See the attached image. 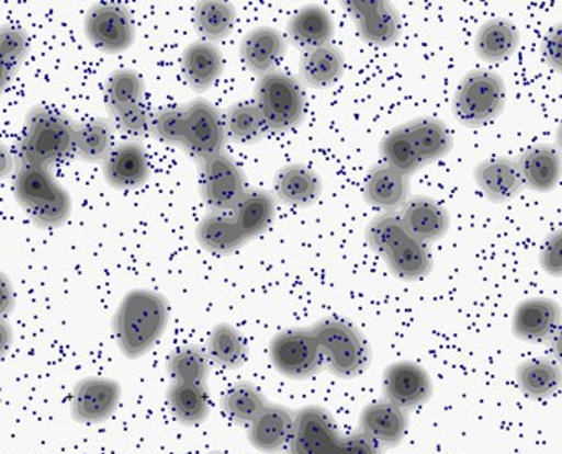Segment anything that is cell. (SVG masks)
I'll use <instances>...</instances> for the list:
<instances>
[{"instance_id": "obj_24", "label": "cell", "mask_w": 562, "mask_h": 454, "mask_svg": "<svg viewBox=\"0 0 562 454\" xmlns=\"http://www.w3.org/2000/svg\"><path fill=\"white\" fill-rule=\"evenodd\" d=\"M181 61L186 81L198 93L211 90L224 71V55L211 42L198 41L188 45Z\"/></svg>"}, {"instance_id": "obj_42", "label": "cell", "mask_w": 562, "mask_h": 454, "mask_svg": "<svg viewBox=\"0 0 562 454\" xmlns=\"http://www.w3.org/2000/svg\"><path fill=\"white\" fill-rule=\"evenodd\" d=\"M145 81L139 73L130 68L113 71L104 87V100H106V106L111 113L126 104L145 101Z\"/></svg>"}, {"instance_id": "obj_6", "label": "cell", "mask_w": 562, "mask_h": 454, "mask_svg": "<svg viewBox=\"0 0 562 454\" xmlns=\"http://www.w3.org/2000/svg\"><path fill=\"white\" fill-rule=\"evenodd\" d=\"M270 361L273 367L292 381L315 377L322 371V349L312 329H289L271 339Z\"/></svg>"}, {"instance_id": "obj_28", "label": "cell", "mask_w": 562, "mask_h": 454, "mask_svg": "<svg viewBox=\"0 0 562 454\" xmlns=\"http://www.w3.org/2000/svg\"><path fill=\"white\" fill-rule=\"evenodd\" d=\"M405 126H407L422 164H432L434 161H439L452 150V134L449 133L443 121L429 116L417 117Z\"/></svg>"}, {"instance_id": "obj_45", "label": "cell", "mask_w": 562, "mask_h": 454, "mask_svg": "<svg viewBox=\"0 0 562 454\" xmlns=\"http://www.w3.org/2000/svg\"><path fill=\"white\" fill-rule=\"evenodd\" d=\"M114 123L123 133L131 134L134 137L146 136L151 126L153 111L149 110L145 101L126 104L117 107L113 113Z\"/></svg>"}, {"instance_id": "obj_21", "label": "cell", "mask_w": 562, "mask_h": 454, "mask_svg": "<svg viewBox=\"0 0 562 454\" xmlns=\"http://www.w3.org/2000/svg\"><path fill=\"white\" fill-rule=\"evenodd\" d=\"M273 191L278 201L290 207L306 208L315 205L323 194L322 178L303 164L281 168L273 179Z\"/></svg>"}, {"instance_id": "obj_53", "label": "cell", "mask_w": 562, "mask_h": 454, "mask_svg": "<svg viewBox=\"0 0 562 454\" xmlns=\"http://www.w3.org/2000/svg\"><path fill=\"white\" fill-rule=\"evenodd\" d=\"M18 68L9 64L5 58L0 57V94L4 93L11 87L12 80L18 75Z\"/></svg>"}, {"instance_id": "obj_41", "label": "cell", "mask_w": 562, "mask_h": 454, "mask_svg": "<svg viewBox=\"0 0 562 454\" xmlns=\"http://www.w3.org/2000/svg\"><path fill=\"white\" fill-rule=\"evenodd\" d=\"M267 405L265 395L248 382L234 385L222 398L225 415L240 424H250Z\"/></svg>"}, {"instance_id": "obj_52", "label": "cell", "mask_w": 562, "mask_h": 454, "mask_svg": "<svg viewBox=\"0 0 562 454\" xmlns=\"http://www.w3.org/2000/svg\"><path fill=\"white\" fill-rule=\"evenodd\" d=\"M12 341H14V331L5 319H0V361L11 351Z\"/></svg>"}, {"instance_id": "obj_54", "label": "cell", "mask_w": 562, "mask_h": 454, "mask_svg": "<svg viewBox=\"0 0 562 454\" xmlns=\"http://www.w3.org/2000/svg\"><path fill=\"white\" fill-rule=\"evenodd\" d=\"M211 454H224V453H211Z\"/></svg>"}, {"instance_id": "obj_37", "label": "cell", "mask_w": 562, "mask_h": 454, "mask_svg": "<svg viewBox=\"0 0 562 454\" xmlns=\"http://www.w3.org/2000/svg\"><path fill=\"white\" fill-rule=\"evenodd\" d=\"M389 270L401 280L415 281L426 277L432 270L429 247L408 237L385 257Z\"/></svg>"}, {"instance_id": "obj_31", "label": "cell", "mask_w": 562, "mask_h": 454, "mask_svg": "<svg viewBox=\"0 0 562 454\" xmlns=\"http://www.w3.org/2000/svg\"><path fill=\"white\" fill-rule=\"evenodd\" d=\"M198 243L209 253L231 254L247 243L234 218L225 214H211L198 225Z\"/></svg>"}, {"instance_id": "obj_19", "label": "cell", "mask_w": 562, "mask_h": 454, "mask_svg": "<svg viewBox=\"0 0 562 454\" xmlns=\"http://www.w3.org/2000/svg\"><path fill=\"white\" fill-rule=\"evenodd\" d=\"M295 413L283 405L268 404L248 428V441L261 453H278L289 446Z\"/></svg>"}, {"instance_id": "obj_44", "label": "cell", "mask_w": 562, "mask_h": 454, "mask_svg": "<svg viewBox=\"0 0 562 454\" xmlns=\"http://www.w3.org/2000/svg\"><path fill=\"white\" fill-rule=\"evenodd\" d=\"M182 126H184L182 107H162V110L153 111L149 134L161 143L181 146Z\"/></svg>"}, {"instance_id": "obj_1", "label": "cell", "mask_w": 562, "mask_h": 454, "mask_svg": "<svg viewBox=\"0 0 562 454\" xmlns=\"http://www.w3.org/2000/svg\"><path fill=\"white\" fill-rule=\"evenodd\" d=\"M169 325V305L162 294L133 290L121 299L113 329L124 357L136 361L158 344Z\"/></svg>"}, {"instance_id": "obj_3", "label": "cell", "mask_w": 562, "mask_h": 454, "mask_svg": "<svg viewBox=\"0 0 562 454\" xmlns=\"http://www.w3.org/2000/svg\"><path fill=\"white\" fill-rule=\"evenodd\" d=\"M323 361L339 378H356L368 368L371 349L361 332L342 319L326 318L312 328Z\"/></svg>"}, {"instance_id": "obj_2", "label": "cell", "mask_w": 562, "mask_h": 454, "mask_svg": "<svg viewBox=\"0 0 562 454\" xmlns=\"http://www.w3.org/2000/svg\"><path fill=\"white\" fill-rule=\"evenodd\" d=\"M75 155V123L61 111L37 106L29 113L18 146L19 168L52 169Z\"/></svg>"}, {"instance_id": "obj_27", "label": "cell", "mask_w": 562, "mask_h": 454, "mask_svg": "<svg viewBox=\"0 0 562 454\" xmlns=\"http://www.w3.org/2000/svg\"><path fill=\"white\" fill-rule=\"evenodd\" d=\"M521 34L508 19H492L476 32L475 52L486 64H502L518 50Z\"/></svg>"}, {"instance_id": "obj_17", "label": "cell", "mask_w": 562, "mask_h": 454, "mask_svg": "<svg viewBox=\"0 0 562 454\" xmlns=\"http://www.w3.org/2000/svg\"><path fill=\"white\" fill-rule=\"evenodd\" d=\"M398 217L408 237L426 245L440 240L450 227L449 212L430 197H414L405 202Z\"/></svg>"}, {"instance_id": "obj_49", "label": "cell", "mask_w": 562, "mask_h": 454, "mask_svg": "<svg viewBox=\"0 0 562 454\" xmlns=\"http://www.w3.org/2000/svg\"><path fill=\"white\" fill-rule=\"evenodd\" d=\"M542 57L549 67L561 71V25L552 29L542 42Z\"/></svg>"}, {"instance_id": "obj_39", "label": "cell", "mask_w": 562, "mask_h": 454, "mask_svg": "<svg viewBox=\"0 0 562 454\" xmlns=\"http://www.w3.org/2000/svg\"><path fill=\"white\" fill-rule=\"evenodd\" d=\"M381 156L384 159L385 166L397 171L398 174L408 175L414 174L415 171L422 168L420 158H418L417 149L412 143L411 134H408L407 126L397 127L391 130L381 143Z\"/></svg>"}, {"instance_id": "obj_26", "label": "cell", "mask_w": 562, "mask_h": 454, "mask_svg": "<svg viewBox=\"0 0 562 454\" xmlns=\"http://www.w3.org/2000/svg\"><path fill=\"white\" fill-rule=\"evenodd\" d=\"M408 195V178L389 166L371 169L364 182V198L371 207L391 212L404 207Z\"/></svg>"}, {"instance_id": "obj_29", "label": "cell", "mask_w": 562, "mask_h": 454, "mask_svg": "<svg viewBox=\"0 0 562 454\" xmlns=\"http://www.w3.org/2000/svg\"><path fill=\"white\" fill-rule=\"evenodd\" d=\"M345 73V55L333 45L305 52L300 60V75L308 87L326 90Z\"/></svg>"}, {"instance_id": "obj_22", "label": "cell", "mask_w": 562, "mask_h": 454, "mask_svg": "<svg viewBox=\"0 0 562 454\" xmlns=\"http://www.w3.org/2000/svg\"><path fill=\"white\" fill-rule=\"evenodd\" d=\"M475 182L485 197L498 204L518 197L525 189L516 161L508 158H493L480 162L475 169Z\"/></svg>"}, {"instance_id": "obj_43", "label": "cell", "mask_w": 562, "mask_h": 454, "mask_svg": "<svg viewBox=\"0 0 562 454\" xmlns=\"http://www.w3.org/2000/svg\"><path fill=\"white\" fill-rule=\"evenodd\" d=\"M405 238H408L407 231L402 225L401 217L394 212L379 215L366 230V240H368L369 247L382 258L387 257Z\"/></svg>"}, {"instance_id": "obj_4", "label": "cell", "mask_w": 562, "mask_h": 454, "mask_svg": "<svg viewBox=\"0 0 562 454\" xmlns=\"http://www.w3.org/2000/svg\"><path fill=\"white\" fill-rule=\"evenodd\" d=\"M255 106L263 116L270 133H285L300 126L305 117V91L296 78L273 71L258 78Z\"/></svg>"}, {"instance_id": "obj_7", "label": "cell", "mask_w": 562, "mask_h": 454, "mask_svg": "<svg viewBox=\"0 0 562 454\" xmlns=\"http://www.w3.org/2000/svg\"><path fill=\"white\" fill-rule=\"evenodd\" d=\"M182 114H184V126H182L181 146L192 158L204 161L224 152L225 140H227L224 120L214 104L199 98L182 107Z\"/></svg>"}, {"instance_id": "obj_5", "label": "cell", "mask_w": 562, "mask_h": 454, "mask_svg": "<svg viewBox=\"0 0 562 454\" xmlns=\"http://www.w3.org/2000/svg\"><path fill=\"white\" fill-rule=\"evenodd\" d=\"M505 106V80L490 70L470 71L453 97V116L465 127L485 126L498 117Z\"/></svg>"}, {"instance_id": "obj_9", "label": "cell", "mask_w": 562, "mask_h": 454, "mask_svg": "<svg viewBox=\"0 0 562 454\" xmlns=\"http://www.w3.org/2000/svg\"><path fill=\"white\" fill-rule=\"evenodd\" d=\"M85 35L98 50L117 55L133 47L136 25L124 5L94 4L85 18Z\"/></svg>"}, {"instance_id": "obj_8", "label": "cell", "mask_w": 562, "mask_h": 454, "mask_svg": "<svg viewBox=\"0 0 562 454\" xmlns=\"http://www.w3.org/2000/svg\"><path fill=\"white\" fill-rule=\"evenodd\" d=\"M247 191L244 172L224 152L201 161V194L212 214L234 211Z\"/></svg>"}, {"instance_id": "obj_46", "label": "cell", "mask_w": 562, "mask_h": 454, "mask_svg": "<svg viewBox=\"0 0 562 454\" xmlns=\"http://www.w3.org/2000/svg\"><path fill=\"white\" fill-rule=\"evenodd\" d=\"M31 52V38L24 29L8 25L0 29V57L15 68H21Z\"/></svg>"}, {"instance_id": "obj_16", "label": "cell", "mask_w": 562, "mask_h": 454, "mask_svg": "<svg viewBox=\"0 0 562 454\" xmlns=\"http://www.w3.org/2000/svg\"><path fill=\"white\" fill-rule=\"evenodd\" d=\"M561 308L549 297H529L516 306L512 329L516 338L526 342H542L555 336Z\"/></svg>"}, {"instance_id": "obj_11", "label": "cell", "mask_w": 562, "mask_h": 454, "mask_svg": "<svg viewBox=\"0 0 562 454\" xmlns=\"http://www.w3.org/2000/svg\"><path fill=\"white\" fill-rule=\"evenodd\" d=\"M382 390H384L385 400L401 410H412L429 400L434 390L432 378L429 372L417 362H392L384 371Z\"/></svg>"}, {"instance_id": "obj_34", "label": "cell", "mask_w": 562, "mask_h": 454, "mask_svg": "<svg viewBox=\"0 0 562 454\" xmlns=\"http://www.w3.org/2000/svg\"><path fill=\"white\" fill-rule=\"evenodd\" d=\"M168 404L176 420L189 427L202 423L211 410V397L205 385L172 382L168 391Z\"/></svg>"}, {"instance_id": "obj_12", "label": "cell", "mask_w": 562, "mask_h": 454, "mask_svg": "<svg viewBox=\"0 0 562 454\" xmlns=\"http://www.w3.org/2000/svg\"><path fill=\"white\" fill-rule=\"evenodd\" d=\"M121 400V385L113 378L87 377L75 385L71 417L78 423H103L113 417Z\"/></svg>"}, {"instance_id": "obj_51", "label": "cell", "mask_w": 562, "mask_h": 454, "mask_svg": "<svg viewBox=\"0 0 562 454\" xmlns=\"http://www.w3.org/2000/svg\"><path fill=\"white\" fill-rule=\"evenodd\" d=\"M15 168V158L5 144L0 143V181L12 174Z\"/></svg>"}, {"instance_id": "obj_32", "label": "cell", "mask_w": 562, "mask_h": 454, "mask_svg": "<svg viewBox=\"0 0 562 454\" xmlns=\"http://www.w3.org/2000/svg\"><path fill=\"white\" fill-rule=\"evenodd\" d=\"M114 130L104 117L75 124V155L85 162H103L113 150Z\"/></svg>"}, {"instance_id": "obj_20", "label": "cell", "mask_w": 562, "mask_h": 454, "mask_svg": "<svg viewBox=\"0 0 562 454\" xmlns=\"http://www.w3.org/2000/svg\"><path fill=\"white\" fill-rule=\"evenodd\" d=\"M286 42L273 27H257L245 35L240 44V57L251 73L263 77L273 73L283 57Z\"/></svg>"}, {"instance_id": "obj_14", "label": "cell", "mask_w": 562, "mask_h": 454, "mask_svg": "<svg viewBox=\"0 0 562 454\" xmlns=\"http://www.w3.org/2000/svg\"><path fill=\"white\" fill-rule=\"evenodd\" d=\"M149 159L143 144L137 140L114 146L103 161V175L117 191H136L149 181Z\"/></svg>"}, {"instance_id": "obj_15", "label": "cell", "mask_w": 562, "mask_h": 454, "mask_svg": "<svg viewBox=\"0 0 562 454\" xmlns=\"http://www.w3.org/2000/svg\"><path fill=\"white\" fill-rule=\"evenodd\" d=\"M14 195L29 217H34L38 212L70 197V194L55 181L50 169L32 166L19 168L14 179Z\"/></svg>"}, {"instance_id": "obj_48", "label": "cell", "mask_w": 562, "mask_h": 454, "mask_svg": "<svg viewBox=\"0 0 562 454\" xmlns=\"http://www.w3.org/2000/svg\"><path fill=\"white\" fill-rule=\"evenodd\" d=\"M561 231H558V234L551 235V237L546 240L544 247H542L541 250V258H539L542 270H544L546 273L552 274V276H561Z\"/></svg>"}, {"instance_id": "obj_38", "label": "cell", "mask_w": 562, "mask_h": 454, "mask_svg": "<svg viewBox=\"0 0 562 454\" xmlns=\"http://www.w3.org/2000/svg\"><path fill=\"white\" fill-rule=\"evenodd\" d=\"M224 120L225 137L238 144H255L270 129L255 103H237L228 107Z\"/></svg>"}, {"instance_id": "obj_25", "label": "cell", "mask_w": 562, "mask_h": 454, "mask_svg": "<svg viewBox=\"0 0 562 454\" xmlns=\"http://www.w3.org/2000/svg\"><path fill=\"white\" fill-rule=\"evenodd\" d=\"M522 184L535 192H551L561 181V158L551 146H535L516 161Z\"/></svg>"}, {"instance_id": "obj_33", "label": "cell", "mask_w": 562, "mask_h": 454, "mask_svg": "<svg viewBox=\"0 0 562 454\" xmlns=\"http://www.w3.org/2000/svg\"><path fill=\"white\" fill-rule=\"evenodd\" d=\"M516 381L526 397L546 400L561 387V371L548 359H529L519 364Z\"/></svg>"}, {"instance_id": "obj_50", "label": "cell", "mask_w": 562, "mask_h": 454, "mask_svg": "<svg viewBox=\"0 0 562 454\" xmlns=\"http://www.w3.org/2000/svg\"><path fill=\"white\" fill-rule=\"evenodd\" d=\"M15 306L14 286L4 273H0V319L8 318Z\"/></svg>"}, {"instance_id": "obj_47", "label": "cell", "mask_w": 562, "mask_h": 454, "mask_svg": "<svg viewBox=\"0 0 562 454\" xmlns=\"http://www.w3.org/2000/svg\"><path fill=\"white\" fill-rule=\"evenodd\" d=\"M329 454H381V447L371 438L359 431V433L339 438Z\"/></svg>"}, {"instance_id": "obj_18", "label": "cell", "mask_w": 562, "mask_h": 454, "mask_svg": "<svg viewBox=\"0 0 562 454\" xmlns=\"http://www.w3.org/2000/svg\"><path fill=\"white\" fill-rule=\"evenodd\" d=\"M359 427L379 447H394L404 440L407 415L391 401H372L362 408Z\"/></svg>"}, {"instance_id": "obj_10", "label": "cell", "mask_w": 562, "mask_h": 454, "mask_svg": "<svg viewBox=\"0 0 562 454\" xmlns=\"http://www.w3.org/2000/svg\"><path fill=\"white\" fill-rule=\"evenodd\" d=\"M338 424L328 410L305 407L295 413L289 454H329L339 441Z\"/></svg>"}, {"instance_id": "obj_13", "label": "cell", "mask_w": 562, "mask_h": 454, "mask_svg": "<svg viewBox=\"0 0 562 454\" xmlns=\"http://www.w3.org/2000/svg\"><path fill=\"white\" fill-rule=\"evenodd\" d=\"M346 8L355 18L359 34L379 48H387L401 38L402 21L398 12L384 0H359L346 2Z\"/></svg>"}, {"instance_id": "obj_36", "label": "cell", "mask_w": 562, "mask_h": 454, "mask_svg": "<svg viewBox=\"0 0 562 454\" xmlns=\"http://www.w3.org/2000/svg\"><path fill=\"white\" fill-rule=\"evenodd\" d=\"M237 11L231 2L205 0L199 2L194 11V25L204 42L224 41L234 32Z\"/></svg>"}, {"instance_id": "obj_23", "label": "cell", "mask_w": 562, "mask_h": 454, "mask_svg": "<svg viewBox=\"0 0 562 454\" xmlns=\"http://www.w3.org/2000/svg\"><path fill=\"white\" fill-rule=\"evenodd\" d=\"M286 32L293 47L305 54L329 45L335 35V22L322 5H306L290 19Z\"/></svg>"}, {"instance_id": "obj_30", "label": "cell", "mask_w": 562, "mask_h": 454, "mask_svg": "<svg viewBox=\"0 0 562 454\" xmlns=\"http://www.w3.org/2000/svg\"><path fill=\"white\" fill-rule=\"evenodd\" d=\"M273 217V195L270 192L261 191V189H251V191L245 192L244 197L232 211V218L247 240L263 234L270 227Z\"/></svg>"}, {"instance_id": "obj_40", "label": "cell", "mask_w": 562, "mask_h": 454, "mask_svg": "<svg viewBox=\"0 0 562 454\" xmlns=\"http://www.w3.org/2000/svg\"><path fill=\"white\" fill-rule=\"evenodd\" d=\"M168 372L178 384L205 385L211 374L207 352L199 345H184L172 352L168 361Z\"/></svg>"}, {"instance_id": "obj_35", "label": "cell", "mask_w": 562, "mask_h": 454, "mask_svg": "<svg viewBox=\"0 0 562 454\" xmlns=\"http://www.w3.org/2000/svg\"><path fill=\"white\" fill-rule=\"evenodd\" d=\"M205 352H207L211 364L227 368V371L244 367L248 357V348L244 336L231 325H217L212 329Z\"/></svg>"}]
</instances>
